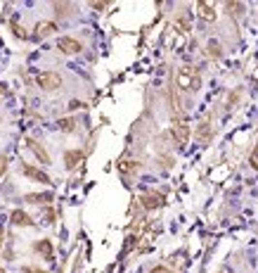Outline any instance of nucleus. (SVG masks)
I'll return each instance as SVG.
<instances>
[{
  "label": "nucleus",
  "instance_id": "nucleus-1",
  "mask_svg": "<svg viewBox=\"0 0 258 273\" xmlns=\"http://www.w3.org/2000/svg\"><path fill=\"white\" fill-rule=\"evenodd\" d=\"M175 86L185 93H194L201 88V74L199 69H194L192 64H182L175 71Z\"/></svg>",
  "mask_w": 258,
  "mask_h": 273
},
{
  "label": "nucleus",
  "instance_id": "nucleus-2",
  "mask_svg": "<svg viewBox=\"0 0 258 273\" xmlns=\"http://www.w3.org/2000/svg\"><path fill=\"white\" fill-rule=\"evenodd\" d=\"M171 138L178 143V147H185L187 143H190V136H192V128H190V124L185 121V116H173L171 121Z\"/></svg>",
  "mask_w": 258,
  "mask_h": 273
},
{
  "label": "nucleus",
  "instance_id": "nucleus-3",
  "mask_svg": "<svg viewBox=\"0 0 258 273\" xmlns=\"http://www.w3.org/2000/svg\"><path fill=\"white\" fill-rule=\"evenodd\" d=\"M36 86L41 91H57V88H62V76L57 71H38L36 74Z\"/></svg>",
  "mask_w": 258,
  "mask_h": 273
},
{
  "label": "nucleus",
  "instance_id": "nucleus-4",
  "mask_svg": "<svg viewBox=\"0 0 258 273\" xmlns=\"http://www.w3.org/2000/svg\"><path fill=\"white\" fill-rule=\"evenodd\" d=\"M22 174L29 181L43 183V185H50V183H52V178H50L45 171H41V166H33V164H22Z\"/></svg>",
  "mask_w": 258,
  "mask_h": 273
},
{
  "label": "nucleus",
  "instance_id": "nucleus-5",
  "mask_svg": "<svg viewBox=\"0 0 258 273\" xmlns=\"http://www.w3.org/2000/svg\"><path fill=\"white\" fill-rule=\"evenodd\" d=\"M194 136H197V140H199L201 145H209V143H211V138H213V124H211V116H206V119H201V121L197 124Z\"/></svg>",
  "mask_w": 258,
  "mask_h": 273
},
{
  "label": "nucleus",
  "instance_id": "nucleus-6",
  "mask_svg": "<svg viewBox=\"0 0 258 273\" xmlns=\"http://www.w3.org/2000/svg\"><path fill=\"white\" fill-rule=\"evenodd\" d=\"M57 50H60L62 55H78V52L83 50V43L76 41V38H71V36H62V38L57 41Z\"/></svg>",
  "mask_w": 258,
  "mask_h": 273
},
{
  "label": "nucleus",
  "instance_id": "nucleus-7",
  "mask_svg": "<svg viewBox=\"0 0 258 273\" xmlns=\"http://www.w3.org/2000/svg\"><path fill=\"white\" fill-rule=\"evenodd\" d=\"M140 205H142V209H147V211H154V209L166 205V197L161 193H145V195H140Z\"/></svg>",
  "mask_w": 258,
  "mask_h": 273
},
{
  "label": "nucleus",
  "instance_id": "nucleus-8",
  "mask_svg": "<svg viewBox=\"0 0 258 273\" xmlns=\"http://www.w3.org/2000/svg\"><path fill=\"white\" fill-rule=\"evenodd\" d=\"M31 250L36 252V254H41L45 261H52V259H55V247H52V240H50V238L36 240V242L31 245Z\"/></svg>",
  "mask_w": 258,
  "mask_h": 273
},
{
  "label": "nucleus",
  "instance_id": "nucleus-9",
  "mask_svg": "<svg viewBox=\"0 0 258 273\" xmlns=\"http://www.w3.org/2000/svg\"><path fill=\"white\" fill-rule=\"evenodd\" d=\"M26 145H29V150L36 155V160L41 161V164H45V166H47V164H52V161H50V155H47V150H45L43 143H38L36 138L29 136V138H26Z\"/></svg>",
  "mask_w": 258,
  "mask_h": 273
},
{
  "label": "nucleus",
  "instance_id": "nucleus-10",
  "mask_svg": "<svg viewBox=\"0 0 258 273\" xmlns=\"http://www.w3.org/2000/svg\"><path fill=\"white\" fill-rule=\"evenodd\" d=\"M86 157V152L83 150H78V147H74V150H66L64 152V169L66 171H74L81 161Z\"/></svg>",
  "mask_w": 258,
  "mask_h": 273
},
{
  "label": "nucleus",
  "instance_id": "nucleus-11",
  "mask_svg": "<svg viewBox=\"0 0 258 273\" xmlns=\"http://www.w3.org/2000/svg\"><path fill=\"white\" fill-rule=\"evenodd\" d=\"M10 224H12V226H17V228H19V226H22V228H31L36 221H33V216H29L24 209H15V211L10 214Z\"/></svg>",
  "mask_w": 258,
  "mask_h": 273
},
{
  "label": "nucleus",
  "instance_id": "nucleus-12",
  "mask_svg": "<svg viewBox=\"0 0 258 273\" xmlns=\"http://www.w3.org/2000/svg\"><path fill=\"white\" fill-rule=\"evenodd\" d=\"M57 22H38L36 24V31H33V38L36 41H43L47 36H52V33H57Z\"/></svg>",
  "mask_w": 258,
  "mask_h": 273
},
{
  "label": "nucleus",
  "instance_id": "nucleus-13",
  "mask_svg": "<svg viewBox=\"0 0 258 273\" xmlns=\"http://www.w3.org/2000/svg\"><path fill=\"white\" fill-rule=\"evenodd\" d=\"M140 166H142L140 161L128 160V157H123V160L116 161V169H119V174H121V176H133V174H135Z\"/></svg>",
  "mask_w": 258,
  "mask_h": 273
},
{
  "label": "nucleus",
  "instance_id": "nucleus-14",
  "mask_svg": "<svg viewBox=\"0 0 258 273\" xmlns=\"http://www.w3.org/2000/svg\"><path fill=\"white\" fill-rule=\"evenodd\" d=\"M197 15L204 19V22H213L215 19V7H213V2H197Z\"/></svg>",
  "mask_w": 258,
  "mask_h": 273
},
{
  "label": "nucleus",
  "instance_id": "nucleus-15",
  "mask_svg": "<svg viewBox=\"0 0 258 273\" xmlns=\"http://www.w3.org/2000/svg\"><path fill=\"white\" fill-rule=\"evenodd\" d=\"M50 200H52V193H29V195H24L26 205H47Z\"/></svg>",
  "mask_w": 258,
  "mask_h": 273
},
{
  "label": "nucleus",
  "instance_id": "nucleus-16",
  "mask_svg": "<svg viewBox=\"0 0 258 273\" xmlns=\"http://www.w3.org/2000/svg\"><path fill=\"white\" fill-rule=\"evenodd\" d=\"M57 128L62 133H74L76 131V116H62V119H57Z\"/></svg>",
  "mask_w": 258,
  "mask_h": 273
},
{
  "label": "nucleus",
  "instance_id": "nucleus-17",
  "mask_svg": "<svg viewBox=\"0 0 258 273\" xmlns=\"http://www.w3.org/2000/svg\"><path fill=\"white\" fill-rule=\"evenodd\" d=\"M206 55H209L211 60H220V57H223V46H220L218 41H209V43H206Z\"/></svg>",
  "mask_w": 258,
  "mask_h": 273
},
{
  "label": "nucleus",
  "instance_id": "nucleus-18",
  "mask_svg": "<svg viewBox=\"0 0 258 273\" xmlns=\"http://www.w3.org/2000/svg\"><path fill=\"white\" fill-rule=\"evenodd\" d=\"M52 7H55V12H57V17H69L71 12H74V2H52Z\"/></svg>",
  "mask_w": 258,
  "mask_h": 273
},
{
  "label": "nucleus",
  "instance_id": "nucleus-19",
  "mask_svg": "<svg viewBox=\"0 0 258 273\" xmlns=\"http://www.w3.org/2000/svg\"><path fill=\"white\" fill-rule=\"evenodd\" d=\"M244 2H225V12L228 15H232V17H242L244 15Z\"/></svg>",
  "mask_w": 258,
  "mask_h": 273
},
{
  "label": "nucleus",
  "instance_id": "nucleus-20",
  "mask_svg": "<svg viewBox=\"0 0 258 273\" xmlns=\"http://www.w3.org/2000/svg\"><path fill=\"white\" fill-rule=\"evenodd\" d=\"M10 29H12V33H15V38H26V36H29V33H26V31H24V26L22 24H19V19H17V17H12V22H10Z\"/></svg>",
  "mask_w": 258,
  "mask_h": 273
},
{
  "label": "nucleus",
  "instance_id": "nucleus-21",
  "mask_svg": "<svg viewBox=\"0 0 258 273\" xmlns=\"http://www.w3.org/2000/svg\"><path fill=\"white\" fill-rule=\"evenodd\" d=\"M239 97H242V88H237V91H232L230 95H228V110H232V107H237Z\"/></svg>",
  "mask_w": 258,
  "mask_h": 273
},
{
  "label": "nucleus",
  "instance_id": "nucleus-22",
  "mask_svg": "<svg viewBox=\"0 0 258 273\" xmlns=\"http://www.w3.org/2000/svg\"><path fill=\"white\" fill-rule=\"evenodd\" d=\"M249 164H251V169L258 171V143L254 145V150H251V155H249Z\"/></svg>",
  "mask_w": 258,
  "mask_h": 273
},
{
  "label": "nucleus",
  "instance_id": "nucleus-23",
  "mask_svg": "<svg viewBox=\"0 0 258 273\" xmlns=\"http://www.w3.org/2000/svg\"><path fill=\"white\" fill-rule=\"evenodd\" d=\"M159 161H161V166H164V169H171L173 164H175L173 155H159Z\"/></svg>",
  "mask_w": 258,
  "mask_h": 273
},
{
  "label": "nucleus",
  "instance_id": "nucleus-24",
  "mask_svg": "<svg viewBox=\"0 0 258 273\" xmlns=\"http://www.w3.org/2000/svg\"><path fill=\"white\" fill-rule=\"evenodd\" d=\"M45 221H47V224H55V221H57V219H55V209H50V207L45 209Z\"/></svg>",
  "mask_w": 258,
  "mask_h": 273
},
{
  "label": "nucleus",
  "instance_id": "nucleus-25",
  "mask_svg": "<svg viewBox=\"0 0 258 273\" xmlns=\"http://www.w3.org/2000/svg\"><path fill=\"white\" fill-rule=\"evenodd\" d=\"M81 107H86V102H81V100H71L69 102V110L74 112V110H81Z\"/></svg>",
  "mask_w": 258,
  "mask_h": 273
},
{
  "label": "nucleus",
  "instance_id": "nucleus-26",
  "mask_svg": "<svg viewBox=\"0 0 258 273\" xmlns=\"http://www.w3.org/2000/svg\"><path fill=\"white\" fill-rule=\"evenodd\" d=\"M150 273H175V271H171L168 266H154Z\"/></svg>",
  "mask_w": 258,
  "mask_h": 273
},
{
  "label": "nucleus",
  "instance_id": "nucleus-27",
  "mask_svg": "<svg viewBox=\"0 0 258 273\" xmlns=\"http://www.w3.org/2000/svg\"><path fill=\"white\" fill-rule=\"evenodd\" d=\"M5 171H7V157H5V155H0V176H2Z\"/></svg>",
  "mask_w": 258,
  "mask_h": 273
},
{
  "label": "nucleus",
  "instance_id": "nucleus-28",
  "mask_svg": "<svg viewBox=\"0 0 258 273\" xmlns=\"http://www.w3.org/2000/svg\"><path fill=\"white\" fill-rule=\"evenodd\" d=\"M24 273H45V271L38 269V266H24Z\"/></svg>",
  "mask_w": 258,
  "mask_h": 273
},
{
  "label": "nucleus",
  "instance_id": "nucleus-29",
  "mask_svg": "<svg viewBox=\"0 0 258 273\" xmlns=\"http://www.w3.org/2000/svg\"><path fill=\"white\" fill-rule=\"evenodd\" d=\"M109 2H90V7H95V10H105Z\"/></svg>",
  "mask_w": 258,
  "mask_h": 273
},
{
  "label": "nucleus",
  "instance_id": "nucleus-30",
  "mask_svg": "<svg viewBox=\"0 0 258 273\" xmlns=\"http://www.w3.org/2000/svg\"><path fill=\"white\" fill-rule=\"evenodd\" d=\"M2 242H5V228L0 226V252H2Z\"/></svg>",
  "mask_w": 258,
  "mask_h": 273
},
{
  "label": "nucleus",
  "instance_id": "nucleus-31",
  "mask_svg": "<svg viewBox=\"0 0 258 273\" xmlns=\"http://www.w3.org/2000/svg\"><path fill=\"white\" fill-rule=\"evenodd\" d=\"M5 95H7V88H5V86H2V83H0V100H2V97H5Z\"/></svg>",
  "mask_w": 258,
  "mask_h": 273
},
{
  "label": "nucleus",
  "instance_id": "nucleus-32",
  "mask_svg": "<svg viewBox=\"0 0 258 273\" xmlns=\"http://www.w3.org/2000/svg\"><path fill=\"white\" fill-rule=\"evenodd\" d=\"M0 273H5V269H2V266H0Z\"/></svg>",
  "mask_w": 258,
  "mask_h": 273
}]
</instances>
